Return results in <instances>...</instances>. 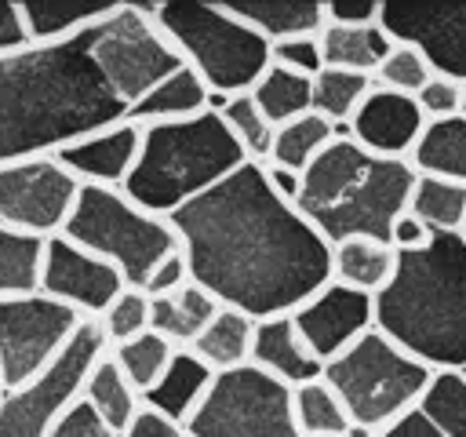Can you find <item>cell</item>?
Wrapping results in <instances>:
<instances>
[{"mask_svg":"<svg viewBox=\"0 0 466 437\" xmlns=\"http://www.w3.org/2000/svg\"><path fill=\"white\" fill-rule=\"evenodd\" d=\"M204 109H208V87H204V80H200L189 66H182V69H175L171 76H164L157 87H149V91L127 109L124 120L146 127V124L189 120V117H197V113H204Z\"/></svg>","mask_w":466,"mask_h":437,"instance_id":"cell-23","label":"cell"},{"mask_svg":"<svg viewBox=\"0 0 466 437\" xmlns=\"http://www.w3.org/2000/svg\"><path fill=\"white\" fill-rule=\"evenodd\" d=\"M375 331L430 371H466V237L433 233L397 251L390 284L375 295Z\"/></svg>","mask_w":466,"mask_h":437,"instance_id":"cell-3","label":"cell"},{"mask_svg":"<svg viewBox=\"0 0 466 437\" xmlns=\"http://www.w3.org/2000/svg\"><path fill=\"white\" fill-rule=\"evenodd\" d=\"M211 379H215V371L193 350H175L164 375L142 393V408L157 412L160 419H167L175 426H186L189 415L197 412V404L204 401Z\"/></svg>","mask_w":466,"mask_h":437,"instance_id":"cell-20","label":"cell"},{"mask_svg":"<svg viewBox=\"0 0 466 437\" xmlns=\"http://www.w3.org/2000/svg\"><path fill=\"white\" fill-rule=\"evenodd\" d=\"M426 113L411 95L390 91V87H371V95L360 102V109L350 120V138L386 160H411L422 131H426Z\"/></svg>","mask_w":466,"mask_h":437,"instance_id":"cell-17","label":"cell"},{"mask_svg":"<svg viewBox=\"0 0 466 437\" xmlns=\"http://www.w3.org/2000/svg\"><path fill=\"white\" fill-rule=\"evenodd\" d=\"M291 408H295V426L302 437H350L353 422L335 390L324 379H313L306 386L291 390Z\"/></svg>","mask_w":466,"mask_h":437,"instance_id":"cell-33","label":"cell"},{"mask_svg":"<svg viewBox=\"0 0 466 437\" xmlns=\"http://www.w3.org/2000/svg\"><path fill=\"white\" fill-rule=\"evenodd\" d=\"M411 168L466 186V120L462 117L430 120L411 153Z\"/></svg>","mask_w":466,"mask_h":437,"instance_id":"cell-29","label":"cell"},{"mask_svg":"<svg viewBox=\"0 0 466 437\" xmlns=\"http://www.w3.org/2000/svg\"><path fill=\"white\" fill-rule=\"evenodd\" d=\"M153 22L178 51L182 66H189L215 95H248L269 69V40L226 4L160 0L153 4Z\"/></svg>","mask_w":466,"mask_h":437,"instance_id":"cell-6","label":"cell"},{"mask_svg":"<svg viewBox=\"0 0 466 437\" xmlns=\"http://www.w3.org/2000/svg\"><path fill=\"white\" fill-rule=\"evenodd\" d=\"M142 149V127L131 120L109 124L95 135H84L55 153V160L80 182V186H106L124 189L135 160Z\"/></svg>","mask_w":466,"mask_h":437,"instance_id":"cell-18","label":"cell"},{"mask_svg":"<svg viewBox=\"0 0 466 437\" xmlns=\"http://www.w3.org/2000/svg\"><path fill=\"white\" fill-rule=\"evenodd\" d=\"M433 233L415 218V215H400L397 222H393V229H390V244L397 248V251H415V248H422L426 240H430Z\"/></svg>","mask_w":466,"mask_h":437,"instance_id":"cell-46","label":"cell"},{"mask_svg":"<svg viewBox=\"0 0 466 437\" xmlns=\"http://www.w3.org/2000/svg\"><path fill=\"white\" fill-rule=\"evenodd\" d=\"M317 40H320L324 69H350V73H368V76H375V69L382 66V58L393 47L390 33L379 22H371V25H335V22H328Z\"/></svg>","mask_w":466,"mask_h":437,"instance_id":"cell-24","label":"cell"},{"mask_svg":"<svg viewBox=\"0 0 466 437\" xmlns=\"http://www.w3.org/2000/svg\"><path fill=\"white\" fill-rule=\"evenodd\" d=\"M84 317L44 295H18V299H0V386L18 390L33 382L76 335Z\"/></svg>","mask_w":466,"mask_h":437,"instance_id":"cell-12","label":"cell"},{"mask_svg":"<svg viewBox=\"0 0 466 437\" xmlns=\"http://www.w3.org/2000/svg\"><path fill=\"white\" fill-rule=\"evenodd\" d=\"M124 117L127 106L95 69L84 33L0 58V168L58 153Z\"/></svg>","mask_w":466,"mask_h":437,"instance_id":"cell-2","label":"cell"},{"mask_svg":"<svg viewBox=\"0 0 466 437\" xmlns=\"http://www.w3.org/2000/svg\"><path fill=\"white\" fill-rule=\"evenodd\" d=\"M291 324L302 335V342L313 350V357L328 364L339 353H346L357 339L375 331V295L328 280L313 299H306L291 313Z\"/></svg>","mask_w":466,"mask_h":437,"instance_id":"cell-16","label":"cell"},{"mask_svg":"<svg viewBox=\"0 0 466 437\" xmlns=\"http://www.w3.org/2000/svg\"><path fill=\"white\" fill-rule=\"evenodd\" d=\"M382 0H324L328 22L335 25H371L379 22Z\"/></svg>","mask_w":466,"mask_h":437,"instance_id":"cell-45","label":"cell"},{"mask_svg":"<svg viewBox=\"0 0 466 437\" xmlns=\"http://www.w3.org/2000/svg\"><path fill=\"white\" fill-rule=\"evenodd\" d=\"M430 375L433 371L426 364L408 357L382 331H368L346 353L328 361L320 379L335 390V397L350 412V422L379 437L415 412Z\"/></svg>","mask_w":466,"mask_h":437,"instance_id":"cell-7","label":"cell"},{"mask_svg":"<svg viewBox=\"0 0 466 437\" xmlns=\"http://www.w3.org/2000/svg\"><path fill=\"white\" fill-rule=\"evenodd\" d=\"M415 412L437 437H466V371H433Z\"/></svg>","mask_w":466,"mask_h":437,"instance_id":"cell-31","label":"cell"},{"mask_svg":"<svg viewBox=\"0 0 466 437\" xmlns=\"http://www.w3.org/2000/svg\"><path fill=\"white\" fill-rule=\"evenodd\" d=\"M47 437H120V433H116L109 422H102L98 412H95L84 397H76V401L58 415V422L51 426Z\"/></svg>","mask_w":466,"mask_h":437,"instance_id":"cell-42","label":"cell"},{"mask_svg":"<svg viewBox=\"0 0 466 437\" xmlns=\"http://www.w3.org/2000/svg\"><path fill=\"white\" fill-rule=\"evenodd\" d=\"M80 182L47 157H29L0 168V226L18 229L40 240H51L66 229Z\"/></svg>","mask_w":466,"mask_h":437,"instance_id":"cell-13","label":"cell"},{"mask_svg":"<svg viewBox=\"0 0 466 437\" xmlns=\"http://www.w3.org/2000/svg\"><path fill=\"white\" fill-rule=\"evenodd\" d=\"M0 397H4V386H0Z\"/></svg>","mask_w":466,"mask_h":437,"instance_id":"cell-50","label":"cell"},{"mask_svg":"<svg viewBox=\"0 0 466 437\" xmlns=\"http://www.w3.org/2000/svg\"><path fill=\"white\" fill-rule=\"evenodd\" d=\"M251 98L258 102L262 117L273 127H280L288 120L313 113V76H302V73H291V69H280L269 62V69L251 87Z\"/></svg>","mask_w":466,"mask_h":437,"instance_id":"cell-30","label":"cell"},{"mask_svg":"<svg viewBox=\"0 0 466 437\" xmlns=\"http://www.w3.org/2000/svg\"><path fill=\"white\" fill-rule=\"evenodd\" d=\"M251 364L262 368L266 375L280 379L284 386H306L324 375V364L313 357V350L302 342V335L291 324V313L266 317L255 324V342H251Z\"/></svg>","mask_w":466,"mask_h":437,"instance_id":"cell-19","label":"cell"},{"mask_svg":"<svg viewBox=\"0 0 466 437\" xmlns=\"http://www.w3.org/2000/svg\"><path fill=\"white\" fill-rule=\"evenodd\" d=\"M167 222L178 233L189 280L218 306L255 320L295 313L331 280V244L269 189L255 160L182 204Z\"/></svg>","mask_w":466,"mask_h":437,"instance_id":"cell-1","label":"cell"},{"mask_svg":"<svg viewBox=\"0 0 466 437\" xmlns=\"http://www.w3.org/2000/svg\"><path fill=\"white\" fill-rule=\"evenodd\" d=\"M415 102L422 106L426 120H451V117H459V109H462V84L433 73V76L426 80V87L415 95Z\"/></svg>","mask_w":466,"mask_h":437,"instance_id":"cell-41","label":"cell"},{"mask_svg":"<svg viewBox=\"0 0 466 437\" xmlns=\"http://www.w3.org/2000/svg\"><path fill=\"white\" fill-rule=\"evenodd\" d=\"M40 266H44V240L0 226V299L40 291Z\"/></svg>","mask_w":466,"mask_h":437,"instance_id":"cell-34","label":"cell"},{"mask_svg":"<svg viewBox=\"0 0 466 437\" xmlns=\"http://www.w3.org/2000/svg\"><path fill=\"white\" fill-rule=\"evenodd\" d=\"M244 164L248 157L240 142L211 109L189 120L146 124L138 160L124 182V197L149 215L171 218L182 204L197 200Z\"/></svg>","mask_w":466,"mask_h":437,"instance_id":"cell-5","label":"cell"},{"mask_svg":"<svg viewBox=\"0 0 466 437\" xmlns=\"http://www.w3.org/2000/svg\"><path fill=\"white\" fill-rule=\"evenodd\" d=\"M226 7L269 44L295 36H320V29L328 25L324 0H233Z\"/></svg>","mask_w":466,"mask_h":437,"instance_id":"cell-21","label":"cell"},{"mask_svg":"<svg viewBox=\"0 0 466 437\" xmlns=\"http://www.w3.org/2000/svg\"><path fill=\"white\" fill-rule=\"evenodd\" d=\"M62 237L116 266L127 288H142L149 269L178 251V233L167 218L142 211L124 189L106 186H80Z\"/></svg>","mask_w":466,"mask_h":437,"instance_id":"cell-8","label":"cell"},{"mask_svg":"<svg viewBox=\"0 0 466 437\" xmlns=\"http://www.w3.org/2000/svg\"><path fill=\"white\" fill-rule=\"evenodd\" d=\"M109 357H113L116 368L127 375V382H131L138 393H146V390L164 375V368L171 364L175 346H171L164 335H157V331H142V335H135V339H127V342L109 346Z\"/></svg>","mask_w":466,"mask_h":437,"instance_id":"cell-36","label":"cell"},{"mask_svg":"<svg viewBox=\"0 0 466 437\" xmlns=\"http://www.w3.org/2000/svg\"><path fill=\"white\" fill-rule=\"evenodd\" d=\"M331 142H335V127L320 113H306L273 131V149H269L266 164H280V168H291L302 175Z\"/></svg>","mask_w":466,"mask_h":437,"instance_id":"cell-32","label":"cell"},{"mask_svg":"<svg viewBox=\"0 0 466 437\" xmlns=\"http://www.w3.org/2000/svg\"><path fill=\"white\" fill-rule=\"evenodd\" d=\"M375 76L350 73V69H320L313 76V113H320L328 124H350L360 102L371 95Z\"/></svg>","mask_w":466,"mask_h":437,"instance_id":"cell-35","label":"cell"},{"mask_svg":"<svg viewBox=\"0 0 466 437\" xmlns=\"http://www.w3.org/2000/svg\"><path fill=\"white\" fill-rule=\"evenodd\" d=\"M459 117L466 120V84H462V109H459Z\"/></svg>","mask_w":466,"mask_h":437,"instance_id":"cell-49","label":"cell"},{"mask_svg":"<svg viewBox=\"0 0 466 437\" xmlns=\"http://www.w3.org/2000/svg\"><path fill=\"white\" fill-rule=\"evenodd\" d=\"M408 215H415L430 233H462L466 229V186L419 171L411 200H408Z\"/></svg>","mask_w":466,"mask_h":437,"instance_id":"cell-28","label":"cell"},{"mask_svg":"<svg viewBox=\"0 0 466 437\" xmlns=\"http://www.w3.org/2000/svg\"><path fill=\"white\" fill-rule=\"evenodd\" d=\"M124 437H189V433H186V426H175V422L160 419L157 412L142 408V412H138V419L127 426V433H124Z\"/></svg>","mask_w":466,"mask_h":437,"instance_id":"cell-47","label":"cell"},{"mask_svg":"<svg viewBox=\"0 0 466 437\" xmlns=\"http://www.w3.org/2000/svg\"><path fill=\"white\" fill-rule=\"evenodd\" d=\"M222 124L233 131V138L240 142V149H244V157L248 160H255V164H266L269 160V149H273V124L262 117V109H258V102L251 98V91L248 95H233L226 106H222Z\"/></svg>","mask_w":466,"mask_h":437,"instance_id":"cell-37","label":"cell"},{"mask_svg":"<svg viewBox=\"0 0 466 437\" xmlns=\"http://www.w3.org/2000/svg\"><path fill=\"white\" fill-rule=\"evenodd\" d=\"M84 40L95 69L127 109L164 76L182 69L178 51L153 22V4H116V11L91 25Z\"/></svg>","mask_w":466,"mask_h":437,"instance_id":"cell-9","label":"cell"},{"mask_svg":"<svg viewBox=\"0 0 466 437\" xmlns=\"http://www.w3.org/2000/svg\"><path fill=\"white\" fill-rule=\"evenodd\" d=\"M397 269V248L371 237H350L331 248V280L357 288L364 295H379Z\"/></svg>","mask_w":466,"mask_h":437,"instance_id":"cell-25","label":"cell"},{"mask_svg":"<svg viewBox=\"0 0 466 437\" xmlns=\"http://www.w3.org/2000/svg\"><path fill=\"white\" fill-rule=\"evenodd\" d=\"M415 178L411 160H386L353 138H335L302 171L295 208L331 248L350 237L390 244V229L408 211Z\"/></svg>","mask_w":466,"mask_h":437,"instance_id":"cell-4","label":"cell"},{"mask_svg":"<svg viewBox=\"0 0 466 437\" xmlns=\"http://www.w3.org/2000/svg\"><path fill=\"white\" fill-rule=\"evenodd\" d=\"M262 171H266V182H269V189H273L277 197H284L288 204L299 200V189H302V175H299V171L280 168V164H262Z\"/></svg>","mask_w":466,"mask_h":437,"instance_id":"cell-48","label":"cell"},{"mask_svg":"<svg viewBox=\"0 0 466 437\" xmlns=\"http://www.w3.org/2000/svg\"><path fill=\"white\" fill-rule=\"evenodd\" d=\"M18 4H22L29 40L36 47V44L76 40L80 33H87L91 25L109 18L120 0H102V4H95V0H18Z\"/></svg>","mask_w":466,"mask_h":437,"instance_id":"cell-22","label":"cell"},{"mask_svg":"<svg viewBox=\"0 0 466 437\" xmlns=\"http://www.w3.org/2000/svg\"><path fill=\"white\" fill-rule=\"evenodd\" d=\"M29 47H33V40H29V29H25V18H22V4L18 0H0V58L22 55Z\"/></svg>","mask_w":466,"mask_h":437,"instance_id":"cell-44","label":"cell"},{"mask_svg":"<svg viewBox=\"0 0 466 437\" xmlns=\"http://www.w3.org/2000/svg\"><path fill=\"white\" fill-rule=\"evenodd\" d=\"M186 280H189V266H186V255H182V248H178V251L164 255V259L149 269L142 291H146L149 299H164V295H175Z\"/></svg>","mask_w":466,"mask_h":437,"instance_id":"cell-43","label":"cell"},{"mask_svg":"<svg viewBox=\"0 0 466 437\" xmlns=\"http://www.w3.org/2000/svg\"><path fill=\"white\" fill-rule=\"evenodd\" d=\"M124 277L106 259L76 248L62 233L44 240V266H40V291L73 306L80 317H102L106 306L124 291Z\"/></svg>","mask_w":466,"mask_h":437,"instance_id":"cell-15","label":"cell"},{"mask_svg":"<svg viewBox=\"0 0 466 437\" xmlns=\"http://www.w3.org/2000/svg\"><path fill=\"white\" fill-rule=\"evenodd\" d=\"M430 76H433L430 62L408 44H393L390 55L382 58V66L375 69V84L379 87H390V91H400V95H411V98L426 87Z\"/></svg>","mask_w":466,"mask_h":437,"instance_id":"cell-39","label":"cell"},{"mask_svg":"<svg viewBox=\"0 0 466 437\" xmlns=\"http://www.w3.org/2000/svg\"><path fill=\"white\" fill-rule=\"evenodd\" d=\"M98 324H102L109 346L127 342V339L149 331V295H146L142 288H124V291L106 306V313L98 317Z\"/></svg>","mask_w":466,"mask_h":437,"instance_id":"cell-38","label":"cell"},{"mask_svg":"<svg viewBox=\"0 0 466 437\" xmlns=\"http://www.w3.org/2000/svg\"><path fill=\"white\" fill-rule=\"evenodd\" d=\"M379 25L415 47L437 76L466 84V0H382Z\"/></svg>","mask_w":466,"mask_h":437,"instance_id":"cell-14","label":"cell"},{"mask_svg":"<svg viewBox=\"0 0 466 437\" xmlns=\"http://www.w3.org/2000/svg\"><path fill=\"white\" fill-rule=\"evenodd\" d=\"M269 62H273V66H280V69L302 73V76H317V73L324 69L320 40H317V36H295V40L269 44Z\"/></svg>","mask_w":466,"mask_h":437,"instance_id":"cell-40","label":"cell"},{"mask_svg":"<svg viewBox=\"0 0 466 437\" xmlns=\"http://www.w3.org/2000/svg\"><path fill=\"white\" fill-rule=\"evenodd\" d=\"M462 237H466V229H462Z\"/></svg>","mask_w":466,"mask_h":437,"instance_id":"cell-51","label":"cell"},{"mask_svg":"<svg viewBox=\"0 0 466 437\" xmlns=\"http://www.w3.org/2000/svg\"><path fill=\"white\" fill-rule=\"evenodd\" d=\"M189 437H302L291 386L255 364L215 371L204 401L186 422Z\"/></svg>","mask_w":466,"mask_h":437,"instance_id":"cell-10","label":"cell"},{"mask_svg":"<svg viewBox=\"0 0 466 437\" xmlns=\"http://www.w3.org/2000/svg\"><path fill=\"white\" fill-rule=\"evenodd\" d=\"M109 339L98 317H84L66 350L25 386L0 397V437H47L58 415L80 397L87 371L106 357Z\"/></svg>","mask_w":466,"mask_h":437,"instance_id":"cell-11","label":"cell"},{"mask_svg":"<svg viewBox=\"0 0 466 437\" xmlns=\"http://www.w3.org/2000/svg\"><path fill=\"white\" fill-rule=\"evenodd\" d=\"M255 317L240 313V310H229L222 306L208 324L204 331L186 346L193 350L211 371H229V368H240V364H251V342H255Z\"/></svg>","mask_w":466,"mask_h":437,"instance_id":"cell-26","label":"cell"},{"mask_svg":"<svg viewBox=\"0 0 466 437\" xmlns=\"http://www.w3.org/2000/svg\"><path fill=\"white\" fill-rule=\"evenodd\" d=\"M80 397H84V401L98 412V419L109 422L120 437L127 433V426H131V422L138 419V412H142V393L127 382V375L116 368V361L109 357V350H106V357H98V364L87 371Z\"/></svg>","mask_w":466,"mask_h":437,"instance_id":"cell-27","label":"cell"}]
</instances>
